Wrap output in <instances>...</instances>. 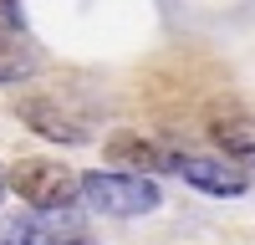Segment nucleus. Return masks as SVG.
Segmentation results:
<instances>
[{
	"label": "nucleus",
	"instance_id": "obj_1",
	"mask_svg": "<svg viewBox=\"0 0 255 245\" xmlns=\"http://www.w3.org/2000/svg\"><path fill=\"white\" fill-rule=\"evenodd\" d=\"M82 199L92 204L97 215H113V220H138V215H153L163 194L148 174H128V169H92L82 174Z\"/></svg>",
	"mask_w": 255,
	"mask_h": 245
},
{
	"label": "nucleus",
	"instance_id": "obj_11",
	"mask_svg": "<svg viewBox=\"0 0 255 245\" xmlns=\"http://www.w3.org/2000/svg\"><path fill=\"white\" fill-rule=\"evenodd\" d=\"M72 245H92V240H72Z\"/></svg>",
	"mask_w": 255,
	"mask_h": 245
},
{
	"label": "nucleus",
	"instance_id": "obj_3",
	"mask_svg": "<svg viewBox=\"0 0 255 245\" xmlns=\"http://www.w3.org/2000/svg\"><path fill=\"white\" fill-rule=\"evenodd\" d=\"M174 174L184 184H194L199 194H215V199H240L250 189V169L225 153H179L174 158Z\"/></svg>",
	"mask_w": 255,
	"mask_h": 245
},
{
	"label": "nucleus",
	"instance_id": "obj_4",
	"mask_svg": "<svg viewBox=\"0 0 255 245\" xmlns=\"http://www.w3.org/2000/svg\"><path fill=\"white\" fill-rule=\"evenodd\" d=\"M15 118L26 122L31 133L51 138V143H87V138H92L87 122H77L72 113H61L56 102H46V97H20V102H15Z\"/></svg>",
	"mask_w": 255,
	"mask_h": 245
},
{
	"label": "nucleus",
	"instance_id": "obj_8",
	"mask_svg": "<svg viewBox=\"0 0 255 245\" xmlns=\"http://www.w3.org/2000/svg\"><path fill=\"white\" fill-rule=\"evenodd\" d=\"M0 20H5V26H20V0H0Z\"/></svg>",
	"mask_w": 255,
	"mask_h": 245
},
{
	"label": "nucleus",
	"instance_id": "obj_2",
	"mask_svg": "<svg viewBox=\"0 0 255 245\" xmlns=\"http://www.w3.org/2000/svg\"><path fill=\"white\" fill-rule=\"evenodd\" d=\"M10 189L20 194V204H31L41 215H61L82 199V174H72L56 158H15L10 163Z\"/></svg>",
	"mask_w": 255,
	"mask_h": 245
},
{
	"label": "nucleus",
	"instance_id": "obj_5",
	"mask_svg": "<svg viewBox=\"0 0 255 245\" xmlns=\"http://www.w3.org/2000/svg\"><path fill=\"white\" fill-rule=\"evenodd\" d=\"M108 158L123 163L128 174H158V169L174 174V158H179V153L158 148V143L143 138V133H113V138H108Z\"/></svg>",
	"mask_w": 255,
	"mask_h": 245
},
{
	"label": "nucleus",
	"instance_id": "obj_10",
	"mask_svg": "<svg viewBox=\"0 0 255 245\" xmlns=\"http://www.w3.org/2000/svg\"><path fill=\"white\" fill-rule=\"evenodd\" d=\"M5 189H10V169H0V199H5Z\"/></svg>",
	"mask_w": 255,
	"mask_h": 245
},
{
	"label": "nucleus",
	"instance_id": "obj_9",
	"mask_svg": "<svg viewBox=\"0 0 255 245\" xmlns=\"http://www.w3.org/2000/svg\"><path fill=\"white\" fill-rule=\"evenodd\" d=\"M240 163H245V169L255 174V143H245V148H240Z\"/></svg>",
	"mask_w": 255,
	"mask_h": 245
},
{
	"label": "nucleus",
	"instance_id": "obj_6",
	"mask_svg": "<svg viewBox=\"0 0 255 245\" xmlns=\"http://www.w3.org/2000/svg\"><path fill=\"white\" fill-rule=\"evenodd\" d=\"M36 67H41V56H36L31 41H26V31L0 20V87H15V82L36 77Z\"/></svg>",
	"mask_w": 255,
	"mask_h": 245
},
{
	"label": "nucleus",
	"instance_id": "obj_7",
	"mask_svg": "<svg viewBox=\"0 0 255 245\" xmlns=\"http://www.w3.org/2000/svg\"><path fill=\"white\" fill-rule=\"evenodd\" d=\"M0 245H46V225L36 215H5L0 220Z\"/></svg>",
	"mask_w": 255,
	"mask_h": 245
}]
</instances>
